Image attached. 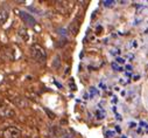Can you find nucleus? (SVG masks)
Wrapping results in <instances>:
<instances>
[{
  "mask_svg": "<svg viewBox=\"0 0 148 138\" xmlns=\"http://www.w3.org/2000/svg\"><path fill=\"white\" fill-rule=\"evenodd\" d=\"M21 130L16 126H8L3 131V138H20Z\"/></svg>",
  "mask_w": 148,
  "mask_h": 138,
  "instance_id": "7ed1b4c3",
  "label": "nucleus"
},
{
  "mask_svg": "<svg viewBox=\"0 0 148 138\" xmlns=\"http://www.w3.org/2000/svg\"><path fill=\"white\" fill-rule=\"evenodd\" d=\"M19 17L22 19V21L27 25V26H30V27H34L36 25V20L27 12H23V11H19Z\"/></svg>",
  "mask_w": 148,
  "mask_h": 138,
  "instance_id": "20e7f679",
  "label": "nucleus"
},
{
  "mask_svg": "<svg viewBox=\"0 0 148 138\" xmlns=\"http://www.w3.org/2000/svg\"><path fill=\"white\" fill-rule=\"evenodd\" d=\"M19 35H20L25 41H28V39H29V34H28L27 29H20V30H19Z\"/></svg>",
  "mask_w": 148,
  "mask_h": 138,
  "instance_id": "0eeeda50",
  "label": "nucleus"
},
{
  "mask_svg": "<svg viewBox=\"0 0 148 138\" xmlns=\"http://www.w3.org/2000/svg\"><path fill=\"white\" fill-rule=\"evenodd\" d=\"M8 17H10L8 8H6L5 6H1L0 7V25H4L8 20Z\"/></svg>",
  "mask_w": 148,
  "mask_h": 138,
  "instance_id": "39448f33",
  "label": "nucleus"
},
{
  "mask_svg": "<svg viewBox=\"0 0 148 138\" xmlns=\"http://www.w3.org/2000/svg\"><path fill=\"white\" fill-rule=\"evenodd\" d=\"M30 54L33 56V59L35 61H38L40 63H45L47 60V53L45 50V48L38 43H34L30 47Z\"/></svg>",
  "mask_w": 148,
  "mask_h": 138,
  "instance_id": "f257e3e1",
  "label": "nucleus"
},
{
  "mask_svg": "<svg viewBox=\"0 0 148 138\" xmlns=\"http://www.w3.org/2000/svg\"><path fill=\"white\" fill-rule=\"evenodd\" d=\"M0 116L7 117V118L15 116L14 109L11 107V104L8 102H6L4 99H0Z\"/></svg>",
  "mask_w": 148,
  "mask_h": 138,
  "instance_id": "f03ea898",
  "label": "nucleus"
},
{
  "mask_svg": "<svg viewBox=\"0 0 148 138\" xmlns=\"http://www.w3.org/2000/svg\"><path fill=\"white\" fill-rule=\"evenodd\" d=\"M53 135L57 138H66L65 136H69V133L62 128H54L53 129Z\"/></svg>",
  "mask_w": 148,
  "mask_h": 138,
  "instance_id": "423d86ee",
  "label": "nucleus"
}]
</instances>
